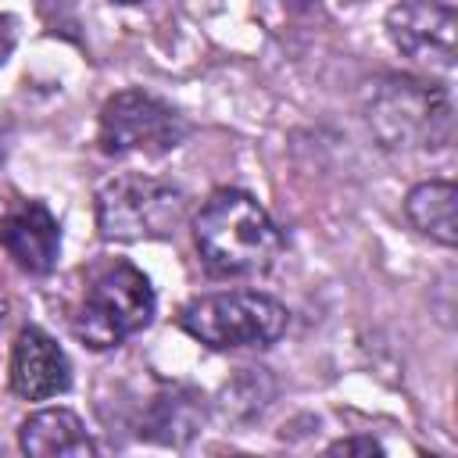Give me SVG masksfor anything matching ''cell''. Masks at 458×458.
I'll return each instance as SVG.
<instances>
[{"mask_svg": "<svg viewBox=\"0 0 458 458\" xmlns=\"http://www.w3.org/2000/svg\"><path fill=\"white\" fill-rule=\"evenodd\" d=\"M193 243L215 276H261L283 254L272 215L243 190H215L193 218Z\"/></svg>", "mask_w": 458, "mask_h": 458, "instance_id": "6da1fadb", "label": "cell"}, {"mask_svg": "<svg viewBox=\"0 0 458 458\" xmlns=\"http://www.w3.org/2000/svg\"><path fill=\"white\" fill-rule=\"evenodd\" d=\"M369 129L390 150H433L451 140V97L447 89L411 79L386 75L372 86L365 104Z\"/></svg>", "mask_w": 458, "mask_h": 458, "instance_id": "7a4b0ae2", "label": "cell"}, {"mask_svg": "<svg viewBox=\"0 0 458 458\" xmlns=\"http://www.w3.org/2000/svg\"><path fill=\"white\" fill-rule=\"evenodd\" d=\"M286 326H290L286 304L258 290L208 293L182 304L179 311V329L211 351L268 347L286 333Z\"/></svg>", "mask_w": 458, "mask_h": 458, "instance_id": "3957f363", "label": "cell"}, {"mask_svg": "<svg viewBox=\"0 0 458 458\" xmlns=\"http://www.w3.org/2000/svg\"><path fill=\"white\" fill-rule=\"evenodd\" d=\"M154 308L157 301L150 279L136 265L114 261L86 286V297L75 315V336L93 351L118 347L125 336L150 326Z\"/></svg>", "mask_w": 458, "mask_h": 458, "instance_id": "277c9868", "label": "cell"}, {"mask_svg": "<svg viewBox=\"0 0 458 458\" xmlns=\"http://www.w3.org/2000/svg\"><path fill=\"white\" fill-rule=\"evenodd\" d=\"M182 193L154 175L122 172L97 190V229L104 240H154L168 236L182 215Z\"/></svg>", "mask_w": 458, "mask_h": 458, "instance_id": "5b68a950", "label": "cell"}, {"mask_svg": "<svg viewBox=\"0 0 458 458\" xmlns=\"http://www.w3.org/2000/svg\"><path fill=\"white\" fill-rule=\"evenodd\" d=\"M190 136L186 118L165 104L154 93L143 89H122L104 100L100 107V125H97V143L104 154L122 157V154H168Z\"/></svg>", "mask_w": 458, "mask_h": 458, "instance_id": "8992f818", "label": "cell"}, {"mask_svg": "<svg viewBox=\"0 0 458 458\" xmlns=\"http://www.w3.org/2000/svg\"><path fill=\"white\" fill-rule=\"evenodd\" d=\"M454 29L458 14L451 4L437 0H401L386 11L390 43L415 64L451 72L454 64Z\"/></svg>", "mask_w": 458, "mask_h": 458, "instance_id": "52a82bcc", "label": "cell"}, {"mask_svg": "<svg viewBox=\"0 0 458 458\" xmlns=\"http://www.w3.org/2000/svg\"><path fill=\"white\" fill-rule=\"evenodd\" d=\"M72 386L68 354L39 326H25L11 347V390L21 401H47Z\"/></svg>", "mask_w": 458, "mask_h": 458, "instance_id": "ba28073f", "label": "cell"}, {"mask_svg": "<svg viewBox=\"0 0 458 458\" xmlns=\"http://www.w3.org/2000/svg\"><path fill=\"white\" fill-rule=\"evenodd\" d=\"M0 247L21 272L47 276L61 250V225L47 211V204L25 200L0 218Z\"/></svg>", "mask_w": 458, "mask_h": 458, "instance_id": "9c48e42d", "label": "cell"}, {"mask_svg": "<svg viewBox=\"0 0 458 458\" xmlns=\"http://www.w3.org/2000/svg\"><path fill=\"white\" fill-rule=\"evenodd\" d=\"M18 447L32 458H86L97 454L82 419L68 408H39L18 429Z\"/></svg>", "mask_w": 458, "mask_h": 458, "instance_id": "30bf717a", "label": "cell"}, {"mask_svg": "<svg viewBox=\"0 0 458 458\" xmlns=\"http://www.w3.org/2000/svg\"><path fill=\"white\" fill-rule=\"evenodd\" d=\"M204 422V397L190 386H172L168 394H157L143 415V429L140 437L154 440V444H186L197 437Z\"/></svg>", "mask_w": 458, "mask_h": 458, "instance_id": "8fae6325", "label": "cell"}, {"mask_svg": "<svg viewBox=\"0 0 458 458\" xmlns=\"http://www.w3.org/2000/svg\"><path fill=\"white\" fill-rule=\"evenodd\" d=\"M404 215L429 240H437L444 247L458 243V190H454V182L429 179V182L411 186L404 197Z\"/></svg>", "mask_w": 458, "mask_h": 458, "instance_id": "7c38bea8", "label": "cell"}, {"mask_svg": "<svg viewBox=\"0 0 458 458\" xmlns=\"http://www.w3.org/2000/svg\"><path fill=\"white\" fill-rule=\"evenodd\" d=\"M329 454H383V444L372 437H344L336 444L326 447Z\"/></svg>", "mask_w": 458, "mask_h": 458, "instance_id": "4fadbf2b", "label": "cell"}, {"mask_svg": "<svg viewBox=\"0 0 458 458\" xmlns=\"http://www.w3.org/2000/svg\"><path fill=\"white\" fill-rule=\"evenodd\" d=\"M11 47H14V29H11V18H0V64L7 61Z\"/></svg>", "mask_w": 458, "mask_h": 458, "instance_id": "5bb4252c", "label": "cell"}, {"mask_svg": "<svg viewBox=\"0 0 458 458\" xmlns=\"http://www.w3.org/2000/svg\"><path fill=\"white\" fill-rule=\"evenodd\" d=\"M111 4H143V0H111Z\"/></svg>", "mask_w": 458, "mask_h": 458, "instance_id": "9a60e30c", "label": "cell"}]
</instances>
